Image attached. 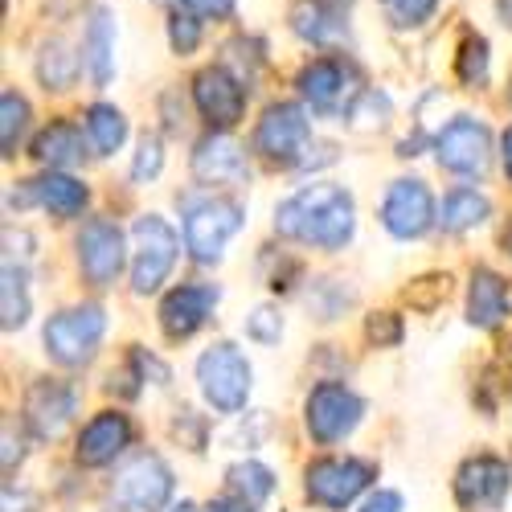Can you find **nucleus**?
<instances>
[{
    "label": "nucleus",
    "mask_w": 512,
    "mask_h": 512,
    "mask_svg": "<svg viewBox=\"0 0 512 512\" xmlns=\"http://www.w3.org/2000/svg\"><path fill=\"white\" fill-rule=\"evenodd\" d=\"M218 300H222V295H218V287H213V283L173 287V291L164 295V304H160V328L173 336V340H185L197 328H205V320L213 316Z\"/></svg>",
    "instance_id": "nucleus-16"
},
{
    "label": "nucleus",
    "mask_w": 512,
    "mask_h": 512,
    "mask_svg": "<svg viewBox=\"0 0 512 512\" xmlns=\"http://www.w3.org/2000/svg\"><path fill=\"white\" fill-rule=\"evenodd\" d=\"M369 336L377 340V345H394V340L402 336V328H398V320L390 312H381V316L369 320Z\"/></svg>",
    "instance_id": "nucleus-37"
},
{
    "label": "nucleus",
    "mask_w": 512,
    "mask_h": 512,
    "mask_svg": "<svg viewBox=\"0 0 512 512\" xmlns=\"http://www.w3.org/2000/svg\"><path fill=\"white\" fill-rule=\"evenodd\" d=\"M242 205L230 197H197L185 205V246L197 263H218L226 242L242 230Z\"/></svg>",
    "instance_id": "nucleus-4"
},
{
    "label": "nucleus",
    "mask_w": 512,
    "mask_h": 512,
    "mask_svg": "<svg viewBox=\"0 0 512 512\" xmlns=\"http://www.w3.org/2000/svg\"><path fill=\"white\" fill-rule=\"evenodd\" d=\"M361 512H402V496L390 492V488H381V492H373V496L361 504Z\"/></svg>",
    "instance_id": "nucleus-38"
},
{
    "label": "nucleus",
    "mask_w": 512,
    "mask_h": 512,
    "mask_svg": "<svg viewBox=\"0 0 512 512\" xmlns=\"http://www.w3.org/2000/svg\"><path fill=\"white\" fill-rule=\"evenodd\" d=\"M177 250H181V238L160 213L136 218V226H132V291L152 295L168 279V271H173Z\"/></svg>",
    "instance_id": "nucleus-3"
},
{
    "label": "nucleus",
    "mask_w": 512,
    "mask_h": 512,
    "mask_svg": "<svg viewBox=\"0 0 512 512\" xmlns=\"http://www.w3.org/2000/svg\"><path fill=\"white\" fill-rule=\"evenodd\" d=\"M226 480H230V492L238 500H246V504H263L275 492V472H271V467H263L259 459L234 463L230 472H226Z\"/></svg>",
    "instance_id": "nucleus-27"
},
{
    "label": "nucleus",
    "mask_w": 512,
    "mask_h": 512,
    "mask_svg": "<svg viewBox=\"0 0 512 512\" xmlns=\"http://www.w3.org/2000/svg\"><path fill=\"white\" fill-rule=\"evenodd\" d=\"M291 29L304 41H312V46H332V41H340V33H345V21H340V13L328 0H295Z\"/></svg>",
    "instance_id": "nucleus-23"
},
{
    "label": "nucleus",
    "mask_w": 512,
    "mask_h": 512,
    "mask_svg": "<svg viewBox=\"0 0 512 512\" xmlns=\"http://www.w3.org/2000/svg\"><path fill=\"white\" fill-rule=\"evenodd\" d=\"M508 316V287L500 275L492 271H476L472 275V287H467V324L476 328H500Z\"/></svg>",
    "instance_id": "nucleus-21"
},
{
    "label": "nucleus",
    "mask_w": 512,
    "mask_h": 512,
    "mask_svg": "<svg viewBox=\"0 0 512 512\" xmlns=\"http://www.w3.org/2000/svg\"><path fill=\"white\" fill-rule=\"evenodd\" d=\"M508 463H500L496 455H476L459 467L455 476V500L463 508H496L508 496Z\"/></svg>",
    "instance_id": "nucleus-17"
},
{
    "label": "nucleus",
    "mask_w": 512,
    "mask_h": 512,
    "mask_svg": "<svg viewBox=\"0 0 512 512\" xmlns=\"http://www.w3.org/2000/svg\"><path fill=\"white\" fill-rule=\"evenodd\" d=\"M181 5L193 13V17H209V21H222L234 13V0H181Z\"/></svg>",
    "instance_id": "nucleus-36"
},
{
    "label": "nucleus",
    "mask_w": 512,
    "mask_h": 512,
    "mask_svg": "<svg viewBox=\"0 0 512 512\" xmlns=\"http://www.w3.org/2000/svg\"><path fill=\"white\" fill-rule=\"evenodd\" d=\"M25 127H29V103L17 91H5L0 95V148H5V160L17 156Z\"/></svg>",
    "instance_id": "nucleus-30"
},
{
    "label": "nucleus",
    "mask_w": 512,
    "mask_h": 512,
    "mask_svg": "<svg viewBox=\"0 0 512 512\" xmlns=\"http://www.w3.org/2000/svg\"><path fill=\"white\" fill-rule=\"evenodd\" d=\"M246 332H250V340H259V345H279V336H283V320H279V312H275V308H259V312L250 316Z\"/></svg>",
    "instance_id": "nucleus-34"
},
{
    "label": "nucleus",
    "mask_w": 512,
    "mask_h": 512,
    "mask_svg": "<svg viewBox=\"0 0 512 512\" xmlns=\"http://www.w3.org/2000/svg\"><path fill=\"white\" fill-rule=\"evenodd\" d=\"M127 443H132V422H127V414L103 410V414H95L87 426H82L78 447H74V459H78L82 467H103V463H111Z\"/></svg>",
    "instance_id": "nucleus-18"
},
{
    "label": "nucleus",
    "mask_w": 512,
    "mask_h": 512,
    "mask_svg": "<svg viewBox=\"0 0 512 512\" xmlns=\"http://www.w3.org/2000/svg\"><path fill=\"white\" fill-rule=\"evenodd\" d=\"M308 140H312V123H308V111L300 103L267 107L259 127H254V152H259L267 164H279V168L300 164Z\"/></svg>",
    "instance_id": "nucleus-6"
},
{
    "label": "nucleus",
    "mask_w": 512,
    "mask_h": 512,
    "mask_svg": "<svg viewBox=\"0 0 512 512\" xmlns=\"http://www.w3.org/2000/svg\"><path fill=\"white\" fill-rule=\"evenodd\" d=\"M103 332H107V312L99 304H78V308H66L58 316H50L41 340H46V353L58 365L74 369V365H87L95 357Z\"/></svg>",
    "instance_id": "nucleus-5"
},
{
    "label": "nucleus",
    "mask_w": 512,
    "mask_h": 512,
    "mask_svg": "<svg viewBox=\"0 0 512 512\" xmlns=\"http://www.w3.org/2000/svg\"><path fill=\"white\" fill-rule=\"evenodd\" d=\"M295 87H300V95L312 103V111L320 115H349L357 95H361V78L349 62L340 58H316L300 70V78H295Z\"/></svg>",
    "instance_id": "nucleus-7"
},
{
    "label": "nucleus",
    "mask_w": 512,
    "mask_h": 512,
    "mask_svg": "<svg viewBox=\"0 0 512 512\" xmlns=\"http://www.w3.org/2000/svg\"><path fill=\"white\" fill-rule=\"evenodd\" d=\"M5 287H0V324H5V332L21 328L29 320V275L25 267H13L5 259Z\"/></svg>",
    "instance_id": "nucleus-26"
},
{
    "label": "nucleus",
    "mask_w": 512,
    "mask_h": 512,
    "mask_svg": "<svg viewBox=\"0 0 512 512\" xmlns=\"http://www.w3.org/2000/svg\"><path fill=\"white\" fill-rule=\"evenodd\" d=\"M87 185L66 177V173H46V177H37L25 185V201L41 205V209H50L54 218H78L82 209H87Z\"/></svg>",
    "instance_id": "nucleus-20"
},
{
    "label": "nucleus",
    "mask_w": 512,
    "mask_h": 512,
    "mask_svg": "<svg viewBox=\"0 0 512 512\" xmlns=\"http://www.w3.org/2000/svg\"><path fill=\"white\" fill-rule=\"evenodd\" d=\"M496 13H500V21L512 29V0H496Z\"/></svg>",
    "instance_id": "nucleus-41"
},
{
    "label": "nucleus",
    "mask_w": 512,
    "mask_h": 512,
    "mask_svg": "<svg viewBox=\"0 0 512 512\" xmlns=\"http://www.w3.org/2000/svg\"><path fill=\"white\" fill-rule=\"evenodd\" d=\"M381 226L394 238H422L435 226V197L418 177H402L390 185L386 201H381Z\"/></svg>",
    "instance_id": "nucleus-12"
},
{
    "label": "nucleus",
    "mask_w": 512,
    "mask_h": 512,
    "mask_svg": "<svg viewBox=\"0 0 512 512\" xmlns=\"http://www.w3.org/2000/svg\"><path fill=\"white\" fill-rule=\"evenodd\" d=\"M459 78L467 87H480L488 78V41L484 37H467L463 50H459Z\"/></svg>",
    "instance_id": "nucleus-32"
},
{
    "label": "nucleus",
    "mask_w": 512,
    "mask_h": 512,
    "mask_svg": "<svg viewBox=\"0 0 512 512\" xmlns=\"http://www.w3.org/2000/svg\"><path fill=\"white\" fill-rule=\"evenodd\" d=\"M353 226H357V209L349 189L340 185H308L275 209V230L283 238L320 250H340L353 238Z\"/></svg>",
    "instance_id": "nucleus-1"
},
{
    "label": "nucleus",
    "mask_w": 512,
    "mask_h": 512,
    "mask_svg": "<svg viewBox=\"0 0 512 512\" xmlns=\"http://www.w3.org/2000/svg\"><path fill=\"white\" fill-rule=\"evenodd\" d=\"M488 213H492V201H488L484 193H476V189H451V193L443 197L439 222H443L447 234H463V230L480 226Z\"/></svg>",
    "instance_id": "nucleus-25"
},
{
    "label": "nucleus",
    "mask_w": 512,
    "mask_h": 512,
    "mask_svg": "<svg viewBox=\"0 0 512 512\" xmlns=\"http://www.w3.org/2000/svg\"><path fill=\"white\" fill-rule=\"evenodd\" d=\"M74 390L66 386V381H33L29 394H25V426L33 439H58L66 431V422L74 418Z\"/></svg>",
    "instance_id": "nucleus-15"
},
{
    "label": "nucleus",
    "mask_w": 512,
    "mask_h": 512,
    "mask_svg": "<svg viewBox=\"0 0 512 512\" xmlns=\"http://www.w3.org/2000/svg\"><path fill=\"white\" fill-rule=\"evenodd\" d=\"M160 164H164V148L156 136H144L140 140V152H136V164H132V177L136 181H152L160 173Z\"/></svg>",
    "instance_id": "nucleus-35"
},
{
    "label": "nucleus",
    "mask_w": 512,
    "mask_h": 512,
    "mask_svg": "<svg viewBox=\"0 0 512 512\" xmlns=\"http://www.w3.org/2000/svg\"><path fill=\"white\" fill-rule=\"evenodd\" d=\"M205 512H254V504H246L238 496H222V500H213Z\"/></svg>",
    "instance_id": "nucleus-39"
},
{
    "label": "nucleus",
    "mask_w": 512,
    "mask_h": 512,
    "mask_svg": "<svg viewBox=\"0 0 512 512\" xmlns=\"http://www.w3.org/2000/svg\"><path fill=\"white\" fill-rule=\"evenodd\" d=\"M168 496H173V472L160 455H136L111 488L119 512H160Z\"/></svg>",
    "instance_id": "nucleus-9"
},
{
    "label": "nucleus",
    "mask_w": 512,
    "mask_h": 512,
    "mask_svg": "<svg viewBox=\"0 0 512 512\" xmlns=\"http://www.w3.org/2000/svg\"><path fill=\"white\" fill-rule=\"evenodd\" d=\"M193 103L205 115L209 127L218 132H230V127L242 119L246 111V87L226 70V66H209L193 78Z\"/></svg>",
    "instance_id": "nucleus-13"
},
{
    "label": "nucleus",
    "mask_w": 512,
    "mask_h": 512,
    "mask_svg": "<svg viewBox=\"0 0 512 512\" xmlns=\"http://www.w3.org/2000/svg\"><path fill=\"white\" fill-rule=\"evenodd\" d=\"M82 62H87L95 87H107L115 74V17L111 9H95L87 25V41H82Z\"/></svg>",
    "instance_id": "nucleus-22"
},
{
    "label": "nucleus",
    "mask_w": 512,
    "mask_h": 512,
    "mask_svg": "<svg viewBox=\"0 0 512 512\" xmlns=\"http://www.w3.org/2000/svg\"><path fill=\"white\" fill-rule=\"evenodd\" d=\"M168 41H173V50L177 54H193L197 50V41H201V21L193 13H177L173 21H168Z\"/></svg>",
    "instance_id": "nucleus-33"
},
{
    "label": "nucleus",
    "mask_w": 512,
    "mask_h": 512,
    "mask_svg": "<svg viewBox=\"0 0 512 512\" xmlns=\"http://www.w3.org/2000/svg\"><path fill=\"white\" fill-rule=\"evenodd\" d=\"M361 414H365V402L349 386H340V381H320L304 406L308 435L316 443H340L345 435H353Z\"/></svg>",
    "instance_id": "nucleus-8"
},
{
    "label": "nucleus",
    "mask_w": 512,
    "mask_h": 512,
    "mask_svg": "<svg viewBox=\"0 0 512 512\" xmlns=\"http://www.w3.org/2000/svg\"><path fill=\"white\" fill-rule=\"evenodd\" d=\"M123 259H127L123 254V234H119L115 222L95 218V222L82 226V234H78V267H82V275H87L91 287H111L119 279V271H123Z\"/></svg>",
    "instance_id": "nucleus-14"
},
{
    "label": "nucleus",
    "mask_w": 512,
    "mask_h": 512,
    "mask_svg": "<svg viewBox=\"0 0 512 512\" xmlns=\"http://www.w3.org/2000/svg\"><path fill=\"white\" fill-rule=\"evenodd\" d=\"M308 500L320 508H349L369 484H373V467L365 459H316L308 467Z\"/></svg>",
    "instance_id": "nucleus-10"
},
{
    "label": "nucleus",
    "mask_w": 512,
    "mask_h": 512,
    "mask_svg": "<svg viewBox=\"0 0 512 512\" xmlns=\"http://www.w3.org/2000/svg\"><path fill=\"white\" fill-rule=\"evenodd\" d=\"M435 156L439 164L447 168V173H459V177H476L488 168L492 160V136H488V127L472 115H459L451 119L439 140H435Z\"/></svg>",
    "instance_id": "nucleus-11"
},
{
    "label": "nucleus",
    "mask_w": 512,
    "mask_h": 512,
    "mask_svg": "<svg viewBox=\"0 0 512 512\" xmlns=\"http://www.w3.org/2000/svg\"><path fill=\"white\" fill-rule=\"evenodd\" d=\"M74 70H78V58L70 54V46L66 41H46L41 46V58H37V78L46 82V87H54V91H66L70 82H74Z\"/></svg>",
    "instance_id": "nucleus-29"
},
{
    "label": "nucleus",
    "mask_w": 512,
    "mask_h": 512,
    "mask_svg": "<svg viewBox=\"0 0 512 512\" xmlns=\"http://www.w3.org/2000/svg\"><path fill=\"white\" fill-rule=\"evenodd\" d=\"M504 173L512 177V127L504 132Z\"/></svg>",
    "instance_id": "nucleus-40"
},
{
    "label": "nucleus",
    "mask_w": 512,
    "mask_h": 512,
    "mask_svg": "<svg viewBox=\"0 0 512 512\" xmlns=\"http://www.w3.org/2000/svg\"><path fill=\"white\" fill-rule=\"evenodd\" d=\"M41 168H50V173H58V168H70L82 160V136L74 123H50L46 132H41L33 140V152H29Z\"/></svg>",
    "instance_id": "nucleus-24"
},
{
    "label": "nucleus",
    "mask_w": 512,
    "mask_h": 512,
    "mask_svg": "<svg viewBox=\"0 0 512 512\" xmlns=\"http://www.w3.org/2000/svg\"><path fill=\"white\" fill-rule=\"evenodd\" d=\"M197 386L218 414H238L250 398V361L238 353V345L218 340L197 357Z\"/></svg>",
    "instance_id": "nucleus-2"
},
{
    "label": "nucleus",
    "mask_w": 512,
    "mask_h": 512,
    "mask_svg": "<svg viewBox=\"0 0 512 512\" xmlns=\"http://www.w3.org/2000/svg\"><path fill=\"white\" fill-rule=\"evenodd\" d=\"M381 9H386V17L398 25V29H418L435 17L439 0H381Z\"/></svg>",
    "instance_id": "nucleus-31"
},
{
    "label": "nucleus",
    "mask_w": 512,
    "mask_h": 512,
    "mask_svg": "<svg viewBox=\"0 0 512 512\" xmlns=\"http://www.w3.org/2000/svg\"><path fill=\"white\" fill-rule=\"evenodd\" d=\"M173 512H197V508H193V504H189V500H181V504H177V508H173Z\"/></svg>",
    "instance_id": "nucleus-42"
},
{
    "label": "nucleus",
    "mask_w": 512,
    "mask_h": 512,
    "mask_svg": "<svg viewBox=\"0 0 512 512\" xmlns=\"http://www.w3.org/2000/svg\"><path fill=\"white\" fill-rule=\"evenodd\" d=\"M87 132H91L95 152H99V156H111V152H119V144L127 140V119H123V111H115L111 103H95V107L87 111Z\"/></svg>",
    "instance_id": "nucleus-28"
},
{
    "label": "nucleus",
    "mask_w": 512,
    "mask_h": 512,
    "mask_svg": "<svg viewBox=\"0 0 512 512\" xmlns=\"http://www.w3.org/2000/svg\"><path fill=\"white\" fill-rule=\"evenodd\" d=\"M193 177L201 185H242L250 177V168H246L242 148L230 136L213 132L193 148Z\"/></svg>",
    "instance_id": "nucleus-19"
}]
</instances>
